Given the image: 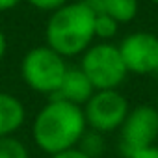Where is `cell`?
<instances>
[{"mask_svg": "<svg viewBox=\"0 0 158 158\" xmlns=\"http://www.w3.org/2000/svg\"><path fill=\"white\" fill-rule=\"evenodd\" d=\"M0 158H30V152L19 138L8 136L0 138Z\"/></svg>", "mask_w": 158, "mask_h": 158, "instance_id": "cell-13", "label": "cell"}, {"mask_svg": "<svg viewBox=\"0 0 158 158\" xmlns=\"http://www.w3.org/2000/svg\"><path fill=\"white\" fill-rule=\"evenodd\" d=\"M156 74H158V69H156Z\"/></svg>", "mask_w": 158, "mask_h": 158, "instance_id": "cell-22", "label": "cell"}, {"mask_svg": "<svg viewBox=\"0 0 158 158\" xmlns=\"http://www.w3.org/2000/svg\"><path fill=\"white\" fill-rule=\"evenodd\" d=\"M84 2H88V4H91V6H95V4L99 2V0H84Z\"/></svg>", "mask_w": 158, "mask_h": 158, "instance_id": "cell-19", "label": "cell"}, {"mask_svg": "<svg viewBox=\"0 0 158 158\" xmlns=\"http://www.w3.org/2000/svg\"><path fill=\"white\" fill-rule=\"evenodd\" d=\"M132 158H158V145H152V147H149L145 151H139Z\"/></svg>", "mask_w": 158, "mask_h": 158, "instance_id": "cell-16", "label": "cell"}, {"mask_svg": "<svg viewBox=\"0 0 158 158\" xmlns=\"http://www.w3.org/2000/svg\"><path fill=\"white\" fill-rule=\"evenodd\" d=\"M26 121L24 104L11 93L0 91V138L13 136Z\"/></svg>", "mask_w": 158, "mask_h": 158, "instance_id": "cell-9", "label": "cell"}, {"mask_svg": "<svg viewBox=\"0 0 158 158\" xmlns=\"http://www.w3.org/2000/svg\"><path fill=\"white\" fill-rule=\"evenodd\" d=\"M84 154L91 156V158H101L104 152H106V139H104V134L97 132V130H91L88 128L84 132V136L80 138L76 145Z\"/></svg>", "mask_w": 158, "mask_h": 158, "instance_id": "cell-11", "label": "cell"}, {"mask_svg": "<svg viewBox=\"0 0 158 158\" xmlns=\"http://www.w3.org/2000/svg\"><path fill=\"white\" fill-rule=\"evenodd\" d=\"M6 52H8V37L4 30H0V61L6 58Z\"/></svg>", "mask_w": 158, "mask_h": 158, "instance_id": "cell-18", "label": "cell"}, {"mask_svg": "<svg viewBox=\"0 0 158 158\" xmlns=\"http://www.w3.org/2000/svg\"><path fill=\"white\" fill-rule=\"evenodd\" d=\"M80 69L89 78L95 91L117 89L128 74L119 47L114 43H93L80 56Z\"/></svg>", "mask_w": 158, "mask_h": 158, "instance_id": "cell-4", "label": "cell"}, {"mask_svg": "<svg viewBox=\"0 0 158 158\" xmlns=\"http://www.w3.org/2000/svg\"><path fill=\"white\" fill-rule=\"evenodd\" d=\"M93 93H95V88L89 82V78L84 74V71L80 67H69L63 76V82L54 97L73 102L76 106H84L91 99Z\"/></svg>", "mask_w": 158, "mask_h": 158, "instance_id": "cell-8", "label": "cell"}, {"mask_svg": "<svg viewBox=\"0 0 158 158\" xmlns=\"http://www.w3.org/2000/svg\"><path fill=\"white\" fill-rule=\"evenodd\" d=\"M132 74H152L158 69V35L152 32H132L117 45Z\"/></svg>", "mask_w": 158, "mask_h": 158, "instance_id": "cell-7", "label": "cell"}, {"mask_svg": "<svg viewBox=\"0 0 158 158\" xmlns=\"http://www.w3.org/2000/svg\"><path fill=\"white\" fill-rule=\"evenodd\" d=\"M152 145H158V110L151 104H139L130 108L128 115L125 117L119 138L117 149L125 158H132L139 151H145Z\"/></svg>", "mask_w": 158, "mask_h": 158, "instance_id": "cell-5", "label": "cell"}, {"mask_svg": "<svg viewBox=\"0 0 158 158\" xmlns=\"http://www.w3.org/2000/svg\"><path fill=\"white\" fill-rule=\"evenodd\" d=\"M97 10L84 0H71L50 13L45 24V39L60 56H82L95 41Z\"/></svg>", "mask_w": 158, "mask_h": 158, "instance_id": "cell-2", "label": "cell"}, {"mask_svg": "<svg viewBox=\"0 0 158 158\" xmlns=\"http://www.w3.org/2000/svg\"><path fill=\"white\" fill-rule=\"evenodd\" d=\"M26 2H28L30 6H34L35 10H39V11H48V13H52V11H56L58 8L65 6L67 2H71V0H26Z\"/></svg>", "mask_w": 158, "mask_h": 158, "instance_id": "cell-14", "label": "cell"}, {"mask_svg": "<svg viewBox=\"0 0 158 158\" xmlns=\"http://www.w3.org/2000/svg\"><path fill=\"white\" fill-rule=\"evenodd\" d=\"M119 23L114 21L112 17L97 11L95 17V39H101L104 43H112V39L119 34Z\"/></svg>", "mask_w": 158, "mask_h": 158, "instance_id": "cell-12", "label": "cell"}, {"mask_svg": "<svg viewBox=\"0 0 158 158\" xmlns=\"http://www.w3.org/2000/svg\"><path fill=\"white\" fill-rule=\"evenodd\" d=\"M86 130L88 123L82 106L58 97H50V101L35 114L32 123L34 143L50 156L76 147Z\"/></svg>", "mask_w": 158, "mask_h": 158, "instance_id": "cell-1", "label": "cell"}, {"mask_svg": "<svg viewBox=\"0 0 158 158\" xmlns=\"http://www.w3.org/2000/svg\"><path fill=\"white\" fill-rule=\"evenodd\" d=\"M97 11L112 17L119 24H128L138 17L139 2L138 0H99L93 6Z\"/></svg>", "mask_w": 158, "mask_h": 158, "instance_id": "cell-10", "label": "cell"}, {"mask_svg": "<svg viewBox=\"0 0 158 158\" xmlns=\"http://www.w3.org/2000/svg\"><path fill=\"white\" fill-rule=\"evenodd\" d=\"M88 128L101 134H110L121 128L130 112L128 101L117 89H99L82 106Z\"/></svg>", "mask_w": 158, "mask_h": 158, "instance_id": "cell-6", "label": "cell"}, {"mask_svg": "<svg viewBox=\"0 0 158 158\" xmlns=\"http://www.w3.org/2000/svg\"><path fill=\"white\" fill-rule=\"evenodd\" d=\"M23 0H0V13H6V11H11L13 8H17Z\"/></svg>", "mask_w": 158, "mask_h": 158, "instance_id": "cell-17", "label": "cell"}, {"mask_svg": "<svg viewBox=\"0 0 158 158\" xmlns=\"http://www.w3.org/2000/svg\"><path fill=\"white\" fill-rule=\"evenodd\" d=\"M67 61L48 45H39L30 48L21 61L23 82L41 95L54 97L67 73Z\"/></svg>", "mask_w": 158, "mask_h": 158, "instance_id": "cell-3", "label": "cell"}, {"mask_svg": "<svg viewBox=\"0 0 158 158\" xmlns=\"http://www.w3.org/2000/svg\"><path fill=\"white\" fill-rule=\"evenodd\" d=\"M50 158H91L88 154H84L78 147H73V149H67V151H61L58 154H52Z\"/></svg>", "mask_w": 158, "mask_h": 158, "instance_id": "cell-15", "label": "cell"}, {"mask_svg": "<svg viewBox=\"0 0 158 158\" xmlns=\"http://www.w3.org/2000/svg\"><path fill=\"white\" fill-rule=\"evenodd\" d=\"M151 2H152V4H156V6H158V0H151Z\"/></svg>", "mask_w": 158, "mask_h": 158, "instance_id": "cell-20", "label": "cell"}, {"mask_svg": "<svg viewBox=\"0 0 158 158\" xmlns=\"http://www.w3.org/2000/svg\"><path fill=\"white\" fill-rule=\"evenodd\" d=\"M156 110H158V99H156Z\"/></svg>", "mask_w": 158, "mask_h": 158, "instance_id": "cell-21", "label": "cell"}]
</instances>
